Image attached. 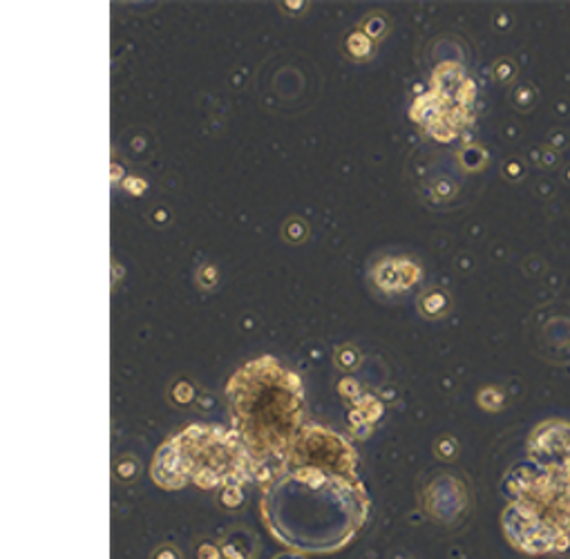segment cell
<instances>
[{
  "instance_id": "6da1fadb",
  "label": "cell",
  "mask_w": 570,
  "mask_h": 559,
  "mask_svg": "<svg viewBox=\"0 0 570 559\" xmlns=\"http://www.w3.org/2000/svg\"><path fill=\"white\" fill-rule=\"evenodd\" d=\"M233 430L251 459L253 479L267 483L286 470L289 452L304 428L300 378L273 356L246 362L226 385Z\"/></svg>"
},
{
  "instance_id": "7a4b0ae2",
  "label": "cell",
  "mask_w": 570,
  "mask_h": 559,
  "mask_svg": "<svg viewBox=\"0 0 570 559\" xmlns=\"http://www.w3.org/2000/svg\"><path fill=\"white\" fill-rule=\"evenodd\" d=\"M170 441L186 481L201 490H222L253 479L251 459L235 430L222 425H188Z\"/></svg>"
},
{
  "instance_id": "3957f363",
  "label": "cell",
  "mask_w": 570,
  "mask_h": 559,
  "mask_svg": "<svg viewBox=\"0 0 570 559\" xmlns=\"http://www.w3.org/2000/svg\"><path fill=\"white\" fill-rule=\"evenodd\" d=\"M289 467H313L335 477L356 479L358 457L340 434L311 423L304 425L294 441L286 461V470Z\"/></svg>"
},
{
  "instance_id": "277c9868",
  "label": "cell",
  "mask_w": 570,
  "mask_h": 559,
  "mask_svg": "<svg viewBox=\"0 0 570 559\" xmlns=\"http://www.w3.org/2000/svg\"><path fill=\"white\" fill-rule=\"evenodd\" d=\"M152 479L157 485H162V488H166V490H181L188 485V481L184 477V470H181V461L177 457V450H174L170 438L155 454Z\"/></svg>"
},
{
  "instance_id": "5b68a950",
  "label": "cell",
  "mask_w": 570,
  "mask_h": 559,
  "mask_svg": "<svg viewBox=\"0 0 570 559\" xmlns=\"http://www.w3.org/2000/svg\"><path fill=\"white\" fill-rule=\"evenodd\" d=\"M219 546H222L224 559H253L255 557V550H248V546H255V541L244 543L233 535H228V537H224V541L219 543Z\"/></svg>"
},
{
  "instance_id": "8992f818",
  "label": "cell",
  "mask_w": 570,
  "mask_h": 559,
  "mask_svg": "<svg viewBox=\"0 0 570 559\" xmlns=\"http://www.w3.org/2000/svg\"><path fill=\"white\" fill-rule=\"evenodd\" d=\"M217 504L222 506L224 510H240L244 504V492L242 485H228V488H222L217 494Z\"/></svg>"
},
{
  "instance_id": "52a82bcc",
  "label": "cell",
  "mask_w": 570,
  "mask_h": 559,
  "mask_svg": "<svg viewBox=\"0 0 570 559\" xmlns=\"http://www.w3.org/2000/svg\"><path fill=\"white\" fill-rule=\"evenodd\" d=\"M168 396H170V401H172L174 405L184 407V405H190V403L195 401V387L190 385L188 380H177V382H174V385L170 387Z\"/></svg>"
},
{
  "instance_id": "ba28073f",
  "label": "cell",
  "mask_w": 570,
  "mask_h": 559,
  "mask_svg": "<svg viewBox=\"0 0 570 559\" xmlns=\"http://www.w3.org/2000/svg\"><path fill=\"white\" fill-rule=\"evenodd\" d=\"M116 479L121 483H130L139 477V461L135 457H123L119 463H116V470H114Z\"/></svg>"
},
{
  "instance_id": "9c48e42d",
  "label": "cell",
  "mask_w": 570,
  "mask_h": 559,
  "mask_svg": "<svg viewBox=\"0 0 570 559\" xmlns=\"http://www.w3.org/2000/svg\"><path fill=\"white\" fill-rule=\"evenodd\" d=\"M195 559H224L222 546L217 541L211 539H201L195 546Z\"/></svg>"
},
{
  "instance_id": "30bf717a",
  "label": "cell",
  "mask_w": 570,
  "mask_h": 559,
  "mask_svg": "<svg viewBox=\"0 0 570 559\" xmlns=\"http://www.w3.org/2000/svg\"><path fill=\"white\" fill-rule=\"evenodd\" d=\"M358 360H360L358 351L352 349V347H345V349L338 351V354H335V365H338L340 370H345V372L356 370V367H358Z\"/></svg>"
},
{
  "instance_id": "8fae6325",
  "label": "cell",
  "mask_w": 570,
  "mask_h": 559,
  "mask_svg": "<svg viewBox=\"0 0 570 559\" xmlns=\"http://www.w3.org/2000/svg\"><path fill=\"white\" fill-rule=\"evenodd\" d=\"M150 559H184V553L172 543H159L150 553Z\"/></svg>"
},
{
  "instance_id": "7c38bea8",
  "label": "cell",
  "mask_w": 570,
  "mask_h": 559,
  "mask_svg": "<svg viewBox=\"0 0 570 559\" xmlns=\"http://www.w3.org/2000/svg\"><path fill=\"white\" fill-rule=\"evenodd\" d=\"M275 559H300V557H294V555H286L284 557V555H280V557H275Z\"/></svg>"
}]
</instances>
